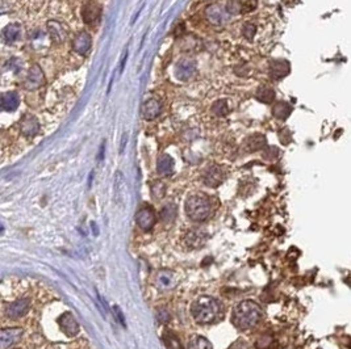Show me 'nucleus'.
Wrapping results in <instances>:
<instances>
[{"instance_id":"1","label":"nucleus","mask_w":351,"mask_h":349,"mask_svg":"<svg viewBox=\"0 0 351 349\" xmlns=\"http://www.w3.org/2000/svg\"><path fill=\"white\" fill-rule=\"evenodd\" d=\"M263 318L260 306L253 301H242L233 311L232 322L238 330H250L259 323Z\"/></svg>"},{"instance_id":"2","label":"nucleus","mask_w":351,"mask_h":349,"mask_svg":"<svg viewBox=\"0 0 351 349\" xmlns=\"http://www.w3.org/2000/svg\"><path fill=\"white\" fill-rule=\"evenodd\" d=\"M191 314L199 324H210L221 315V304L209 295L199 297L191 307Z\"/></svg>"},{"instance_id":"3","label":"nucleus","mask_w":351,"mask_h":349,"mask_svg":"<svg viewBox=\"0 0 351 349\" xmlns=\"http://www.w3.org/2000/svg\"><path fill=\"white\" fill-rule=\"evenodd\" d=\"M210 212H212L210 200L203 193L192 194L186 201V213L192 221L203 222L210 216Z\"/></svg>"},{"instance_id":"4","label":"nucleus","mask_w":351,"mask_h":349,"mask_svg":"<svg viewBox=\"0 0 351 349\" xmlns=\"http://www.w3.org/2000/svg\"><path fill=\"white\" fill-rule=\"evenodd\" d=\"M82 16L83 21L87 25H95L100 20V16H102V6L96 3V2H89V3L83 6Z\"/></svg>"},{"instance_id":"5","label":"nucleus","mask_w":351,"mask_h":349,"mask_svg":"<svg viewBox=\"0 0 351 349\" xmlns=\"http://www.w3.org/2000/svg\"><path fill=\"white\" fill-rule=\"evenodd\" d=\"M43 82H45V78H43L42 69L38 65H33L26 75L25 84H24L25 88L34 91V89H38L43 84Z\"/></svg>"},{"instance_id":"6","label":"nucleus","mask_w":351,"mask_h":349,"mask_svg":"<svg viewBox=\"0 0 351 349\" xmlns=\"http://www.w3.org/2000/svg\"><path fill=\"white\" fill-rule=\"evenodd\" d=\"M30 307V302L28 300H19L8 305L6 307V315L11 319H19V318L24 317L28 314Z\"/></svg>"},{"instance_id":"7","label":"nucleus","mask_w":351,"mask_h":349,"mask_svg":"<svg viewBox=\"0 0 351 349\" xmlns=\"http://www.w3.org/2000/svg\"><path fill=\"white\" fill-rule=\"evenodd\" d=\"M195 72H196V62L192 59H183L175 67V75L179 80H183V82L192 78Z\"/></svg>"},{"instance_id":"8","label":"nucleus","mask_w":351,"mask_h":349,"mask_svg":"<svg viewBox=\"0 0 351 349\" xmlns=\"http://www.w3.org/2000/svg\"><path fill=\"white\" fill-rule=\"evenodd\" d=\"M136 222L145 231H149L155 225V213L151 208H142L136 216Z\"/></svg>"},{"instance_id":"9","label":"nucleus","mask_w":351,"mask_h":349,"mask_svg":"<svg viewBox=\"0 0 351 349\" xmlns=\"http://www.w3.org/2000/svg\"><path fill=\"white\" fill-rule=\"evenodd\" d=\"M225 179L223 168L218 166H210L204 173V183L210 188H217Z\"/></svg>"},{"instance_id":"10","label":"nucleus","mask_w":351,"mask_h":349,"mask_svg":"<svg viewBox=\"0 0 351 349\" xmlns=\"http://www.w3.org/2000/svg\"><path fill=\"white\" fill-rule=\"evenodd\" d=\"M23 336V330L19 328V327H15V328H4L0 333V344H2V348L8 349L13 345L15 343H17Z\"/></svg>"},{"instance_id":"11","label":"nucleus","mask_w":351,"mask_h":349,"mask_svg":"<svg viewBox=\"0 0 351 349\" xmlns=\"http://www.w3.org/2000/svg\"><path fill=\"white\" fill-rule=\"evenodd\" d=\"M227 13V10L217 3L210 4L207 10H205V16H207V19L209 20L210 23L214 24V25H221L223 23H225Z\"/></svg>"},{"instance_id":"12","label":"nucleus","mask_w":351,"mask_h":349,"mask_svg":"<svg viewBox=\"0 0 351 349\" xmlns=\"http://www.w3.org/2000/svg\"><path fill=\"white\" fill-rule=\"evenodd\" d=\"M92 45V38L87 32H80L79 34H76V37L72 41V49L74 52H76L80 56H84L89 53V50L91 49Z\"/></svg>"},{"instance_id":"13","label":"nucleus","mask_w":351,"mask_h":349,"mask_svg":"<svg viewBox=\"0 0 351 349\" xmlns=\"http://www.w3.org/2000/svg\"><path fill=\"white\" fill-rule=\"evenodd\" d=\"M161 112L162 104L158 98H149L148 102H145V104L142 105V117L145 120H155L158 116L161 115Z\"/></svg>"},{"instance_id":"14","label":"nucleus","mask_w":351,"mask_h":349,"mask_svg":"<svg viewBox=\"0 0 351 349\" xmlns=\"http://www.w3.org/2000/svg\"><path fill=\"white\" fill-rule=\"evenodd\" d=\"M20 130L25 137H34L39 131L38 120L32 115L24 116L21 122H20Z\"/></svg>"},{"instance_id":"15","label":"nucleus","mask_w":351,"mask_h":349,"mask_svg":"<svg viewBox=\"0 0 351 349\" xmlns=\"http://www.w3.org/2000/svg\"><path fill=\"white\" fill-rule=\"evenodd\" d=\"M59 326L67 336H75L79 332L78 322L74 319V317L70 313L63 314L62 317L59 318Z\"/></svg>"},{"instance_id":"16","label":"nucleus","mask_w":351,"mask_h":349,"mask_svg":"<svg viewBox=\"0 0 351 349\" xmlns=\"http://www.w3.org/2000/svg\"><path fill=\"white\" fill-rule=\"evenodd\" d=\"M207 241V234L201 230H190L184 236V243L190 248H199Z\"/></svg>"},{"instance_id":"17","label":"nucleus","mask_w":351,"mask_h":349,"mask_svg":"<svg viewBox=\"0 0 351 349\" xmlns=\"http://www.w3.org/2000/svg\"><path fill=\"white\" fill-rule=\"evenodd\" d=\"M48 29H49L52 39L57 43L63 42L66 39V37H67V30H66V28L63 26V24H61L59 21H54V20L49 21V23H48Z\"/></svg>"},{"instance_id":"18","label":"nucleus","mask_w":351,"mask_h":349,"mask_svg":"<svg viewBox=\"0 0 351 349\" xmlns=\"http://www.w3.org/2000/svg\"><path fill=\"white\" fill-rule=\"evenodd\" d=\"M289 72V65L286 61H274L270 65V75L273 79H282Z\"/></svg>"},{"instance_id":"19","label":"nucleus","mask_w":351,"mask_h":349,"mask_svg":"<svg viewBox=\"0 0 351 349\" xmlns=\"http://www.w3.org/2000/svg\"><path fill=\"white\" fill-rule=\"evenodd\" d=\"M157 171L162 176H168V175L174 172V160H172V158L170 155H162L158 159Z\"/></svg>"},{"instance_id":"20","label":"nucleus","mask_w":351,"mask_h":349,"mask_svg":"<svg viewBox=\"0 0 351 349\" xmlns=\"http://www.w3.org/2000/svg\"><path fill=\"white\" fill-rule=\"evenodd\" d=\"M19 103L20 98L16 92H6L2 96V107L7 112L16 111L17 107H19Z\"/></svg>"},{"instance_id":"21","label":"nucleus","mask_w":351,"mask_h":349,"mask_svg":"<svg viewBox=\"0 0 351 349\" xmlns=\"http://www.w3.org/2000/svg\"><path fill=\"white\" fill-rule=\"evenodd\" d=\"M266 144V138L262 134H254V135H250L249 138L245 142V147H246L247 151H258L260 148H263Z\"/></svg>"},{"instance_id":"22","label":"nucleus","mask_w":351,"mask_h":349,"mask_svg":"<svg viewBox=\"0 0 351 349\" xmlns=\"http://www.w3.org/2000/svg\"><path fill=\"white\" fill-rule=\"evenodd\" d=\"M21 34V25L20 24H10L3 30V37L7 42H15Z\"/></svg>"},{"instance_id":"23","label":"nucleus","mask_w":351,"mask_h":349,"mask_svg":"<svg viewBox=\"0 0 351 349\" xmlns=\"http://www.w3.org/2000/svg\"><path fill=\"white\" fill-rule=\"evenodd\" d=\"M178 209L175 204H168L162 209L161 212V218L164 223H171L174 222V219L177 218Z\"/></svg>"},{"instance_id":"24","label":"nucleus","mask_w":351,"mask_h":349,"mask_svg":"<svg viewBox=\"0 0 351 349\" xmlns=\"http://www.w3.org/2000/svg\"><path fill=\"white\" fill-rule=\"evenodd\" d=\"M255 96L259 102L270 104V103H273L274 98H275V91L269 88V87H260V88L256 91Z\"/></svg>"},{"instance_id":"25","label":"nucleus","mask_w":351,"mask_h":349,"mask_svg":"<svg viewBox=\"0 0 351 349\" xmlns=\"http://www.w3.org/2000/svg\"><path fill=\"white\" fill-rule=\"evenodd\" d=\"M187 349H213L212 344L203 336H195L188 343Z\"/></svg>"},{"instance_id":"26","label":"nucleus","mask_w":351,"mask_h":349,"mask_svg":"<svg viewBox=\"0 0 351 349\" xmlns=\"http://www.w3.org/2000/svg\"><path fill=\"white\" fill-rule=\"evenodd\" d=\"M273 113L275 117L280 118V120H284V118L288 117L289 113H291V107H289L287 103H278V104L274 107Z\"/></svg>"},{"instance_id":"27","label":"nucleus","mask_w":351,"mask_h":349,"mask_svg":"<svg viewBox=\"0 0 351 349\" xmlns=\"http://www.w3.org/2000/svg\"><path fill=\"white\" fill-rule=\"evenodd\" d=\"M212 112L218 117H224V116H227L229 113V107H228L225 100H218L212 107Z\"/></svg>"},{"instance_id":"28","label":"nucleus","mask_w":351,"mask_h":349,"mask_svg":"<svg viewBox=\"0 0 351 349\" xmlns=\"http://www.w3.org/2000/svg\"><path fill=\"white\" fill-rule=\"evenodd\" d=\"M225 10L229 15H238V13L243 12V3L240 0H230V2H228Z\"/></svg>"},{"instance_id":"29","label":"nucleus","mask_w":351,"mask_h":349,"mask_svg":"<svg viewBox=\"0 0 351 349\" xmlns=\"http://www.w3.org/2000/svg\"><path fill=\"white\" fill-rule=\"evenodd\" d=\"M164 192H166V186L161 181H155V183L151 184V194L153 197L157 200H161L164 196Z\"/></svg>"},{"instance_id":"30","label":"nucleus","mask_w":351,"mask_h":349,"mask_svg":"<svg viewBox=\"0 0 351 349\" xmlns=\"http://www.w3.org/2000/svg\"><path fill=\"white\" fill-rule=\"evenodd\" d=\"M255 29L256 28L254 24H245L242 29V34L246 37L247 39H251L254 37V34H255Z\"/></svg>"},{"instance_id":"31","label":"nucleus","mask_w":351,"mask_h":349,"mask_svg":"<svg viewBox=\"0 0 351 349\" xmlns=\"http://www.w3.org/2000/svg\"><path fill=\"white\" fill-rule=\"evenodd\" d=\"M164 341H166V345H167L168 349H182L181 343L178 341V339L175 336L168 335V337H166Z\"/></svg>"},{"instance_id":"32","label":"nucleus","mask_w":351,"mask_h":349,"mask_svg":"<svg viewBox=\"0 0 351 349\" xmlns=\"http://www.w3.org/2000/svg\"><path fill=\"white\" fill-rule=\"evenodd\" d=\"M157 317L161 323H167L168 320H170V314H168L167 310H164V309H161V310L158 311Z\"/></svg>"},{"instance_id":"33","label":"nucleus","mask_w":351,"mask_h":349,"mask_svg":"<svg viewBox=\"0 0 351 349\" xmlns=\"http://www.w3.org/2000/svg\"><path fill=\"white\" fill-rule=\"evenodd\" d=\"M229 349H251V346L246 343V341H242V340H238L236 343H233L229 346Z\"/></svg>"},{"instance_id":"34","label":"nucleus","mask_w":351,"mask_h":349,"mask_svg":"<svg viewBox=\"0 0 351 349\" xmlns=\"http://www.w3.org/2000/svg\"><path fill=\"white\" fill-rule=\"evenodd\" d=\"M8 66H10V69H12L16 74L20 71V69H21V63H20L19 59L16 58L10 59V61H8Z\"/></svg>"},{"instance_id":"35","label":"nucleus","mask_w":351,"mask_h":349,"mask_svg":"<svg viewBox=\"0 0 351 349\" xmlns=\"http://www.w3.org/2000/svg\"><path fill=\"white\" fill-rule=\"evenodd\" d=\"M115 311H116V313L118 314V320H120V322H121V323H122V326H125V322H124V315H122L121 310H120V309H118L117 306H115Z\"/></svg>"},{"instance_id":"36","label":"nucleus","mask_w":351,"mask_h":349,"mask_svg":"<svg viewBox=\"0 0 351 349\" xmlns=\"http://www.w3.org/2000/svg\"><path fill=\"white\" fill-rule=\"evenodd\" d=\"M15 349H20V348H15Z\"/></svg>"}]
</instances>
